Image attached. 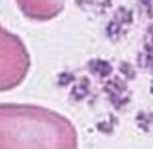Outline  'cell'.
I'll list each match as a JSON object with an SVG mask.
<instances>
[{
	"label": "cell",
	"mask_w": 153,
	"mask_h": 149,
	"mask_svg": "<svg viewBox=\"0 0 153 149\" xmlns=\"http://www.w3.org/2000/svg\"><path fill=\"white\" fill-rule=\"evenodd\" d=\"M0 149H79L68 116L33 103H0Z\"/></svg>",
	"instance_id": "cell-1"
},
{
	"label": "cell",
	"mask_w": 153,
	"mask_h": 149,
	"mask_svg": "<svg viewBox=\"0 0 153 149\" xmlns=\"http://www.w3.org/2000/svg\"><path fill=\"white\" fill-rule=\"evenodd\" d=\"M17 7L31 21H50L64 10L66 0H15Z\"/></svg>",
	"instance_id": "cell-3"
},
{
	"label": "cell",
	"mask_w": 153,
	"mask_h": 149,
	"mask_svg": "<svg viewBox=\"0 0 153 149\" xmlns=\"http://www.w3.org/2000/svg\"><path fill=\"white\" fill-rule=\"evenodd\" d=\"M31 67V56L18 34L0 23V93L23 84Z\"/></svg>",
	"instance_id": "cell-2"
}]
</instances>
